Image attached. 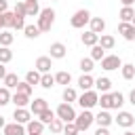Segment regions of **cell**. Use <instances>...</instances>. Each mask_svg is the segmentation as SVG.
I'll list each match as a JSON object with an SVG mask.
<instances>
[{
  "label": "cell",
  "instance_id": "6da1fadb",
  "mask_svg": "<svg viewBox=\"0 0 135 135\" xmlns=\"http://www.w3.org/2000/svg\"><path fill=\"white\" fill-rule=\"evenodd\" d=\"M53 23H55V11L53 8H42L40 11V15H38V30L40 32H49L51 27H53Z\"/></svg>",
  "mask_w": 135,
  "mask_h": 135
},
{
  "label": "cell",
  "instance_id": "7a4b0ae2",
  "mask_svg": "<svg viewBox=\"0 0 135 135\" xmlns=\"http://www.w3.org/2000/svg\"><path fill=\"white\" fill-rule=\"evenodd\" d=\"M89 21H91V13H89L86 8H80V11H76V13L72 15L70 25H72L74 30H82V27H84Z\"/></svg>",
  "mask_w": 135,
  "mask_h": 135
},
{
  "label": "cell",
  "instance_id": "3957f363",
  "mask_svg": "<svg viewBox=\"0 0 135 135\" xmlns=\"http://www.w3.org/2000/svg\"><path fill=\"white\" fill-rule=\"evenodd\" d=\"M97 101H99V93H97V91H84V93L78 97V103H80L82 110H91V108H95Z\"/></svg>",
  "mask_w": 135,
  "mask_h": 135
},
{
  "label": "cell",
  "instance_id": "277c9868",
  "mask_svg": "<svg viewBox=\"0 0 135 135\" xmlns=\"http://www.w3.org/2000/svg\"><path fill=\"white\" fill-rule=\"evenodd\" d=\"M55 114H57V118H61L63 122H74V120H76V116H78V114L74 112L72 103H65V101L57 105V112H55Z\"/></svg>",
  "mask_w": 135,
  "mask_h": 135
},
{
  "label": "cell",
  "instance_id": "5b68a950",
  "mask_svg": "<svg viewBox=\"0 0 135 135\" xmlns=\"http://www.w3.org/2000/svg\"><path fill=\"white\" fill-rule=\"evenodd\" d=\"M76 127H78V131H86V129H91V124L95 122V116L91 114V110H82L78 116H76Z\"/></svg>",
  "mask_w": 135,
  "mask_h": 135
},
{
  "label": "cell",
  "instance_id": "8992f818",
  "mask_svg": "<svg viewBox=\"0 0 135 135\" xmlns=\"http://www.w3.org/2000/svg\"><path fill=\"white\" fill-rule=\"evenodd\" d=\"M101 68H103L105 72H112V70L122 68V61H120L118 55H105V57L101 59Z\"/></svg>",
  "mask_w": 135,
  "mask_h": 135
},
{
  "label": "cell",
  "instance_id": "52a82bcc",
  "mask_svg": "<svg viewBox=\"0 0 135 135\" xmlns=\"http://www.w3.org/2000/svg\"><path fill=\"white\" fill-rule=\"evenodd\" d=\"M13 118H15V122H19V124H27V122L32 120V110H27V108H15Z\"/></svg>",
  "mask_w": 135,
  "mask_h": 135
},
{
  "label": "cell",
  "instance_id": "ba28073f",
  "mask_svg": "<svg viewBox=\"0 0 135 135\" xmlns=\"http://www.w3.org/2000/svg\"><path fill=\"white\" fill-rule=\"evenodd\" d=\"M114 120L118 122V127H124V129H129V127L135 124V116H133L131 112H118V116H116Z\"/></svg>",
  "mask_w": 135,
  "mask_h": 135
},
{
  "label": "cell",
  "instance_id": "9c48e42d",
  "mask_svg": "<svg viewBox=\"0 0 135 135\" xmlns=\"http://www.w3.org/2000/svg\"><path fill=\"white\" fill-rule=\"evenodd\" d=\"M118 34L124 38V40H135V27H133V23H122L120 21V25H118Z\"/></svg>",
  "mask_w": 135,
  "mask_h": 135
},
{
  "label": "cell",
  "instance_id": "30bf717a",
  "mask_svg": "<svg viewBox=\"0 0 135 135\" xmlns=\"http://www.w3.org/2000/svg\"><path fill=\"white\" fill-rule=\"evenodd\" d=\"M49 51H51V55H49L51 59H63L68 49H65V44H63V42H53Z\"/></svg>",
  "mask_w": 135,
  "mask_h": 135
},
{
  "label": "cell",
  "instance_id": "8fae6325",
  "mask_svg": "<svg viewBox=\"0 0 135 135\" xmlns=\"http://www.w3.org/2000/svg\"><path fill=\"white\" fill-rule=\"evenodd\" d=\"M34 68H36L40 74H49V72H51V68H53V61H51V57H38Z\"/></svg>",
  "mask_w": 135,
  "mask_h": 135
},
{
  "label": "cell",
  "instance_id": "7c38bea8",
  "mask_svg": "<svg viewBox=\"0 0 135 135\" xmlns=\"http://www.w3.org/2000/svg\"><path fill=\"white\" fill-rule=\"evenodd\" d=\"M25 131H27V135H42V131H44V122L32 118V120L25 124Z\"/></svg>",
  "mask_w": 135,
  "mask_h": 135
},
{
  "label": "cell",
  "instance_id": "4fadbf2b",
  "mask_svg": "<svg viewBox=\"0 0 135 135\" xmlns=\"http://www.w3.org/2000/svg\"><path fill=\"white\" fill-rule=\"evenodd\" d=\"M2 131H4V135H27L25 127L19 124V122H11V124H6Z\"/></svg>",
  "mask_w": 135,
  "mask_h": 135
},
{
  "label": "cell",
  "instance_id": "5bb4252c",
  "mask_svg": "<svg viewBox=\"0 0 135 135\" xmlns=\"http://www.w3.org/2000/svg\"><path fill=\"white\" fill-rule=\"evenodd\" d=\"M78 86H80L82 91H93V86H95V78H93L91 74H82V76L78 78Z\"/></svg>",
  "mask_w": 135,
  "mask_h": 135
},
{
  "label": "cell",
  "instance_id": "9a60e30c",
  "mask_svg": "<svg viewBox=\"0 0 135 135\" xmlns=\"http://www.w3.org/2000/svg\"><path fill=\"white\" fill-rule=\"evenodd\" d=\"M49 108V103H46V99H42V97H38V99H34L32 103H30V110H32V114H40V112H44Z\"/></svg>",
  "mask_w": 135,
  "mask_h": 135
},
{
  "label": "cell",
  "instance_id": "2e32d148",
  "mask_svg": "<svg viewBox=\"0 0 135 135\" xmlns=\"http://www.w3.org/2000/svg\"><path fill=\"white\" fill-rule=\"evenodd\" d=\"M95 122H97L99 127H110V124L114 122V118L110 116V112H108V110H101V112L95 116Z\"/></svg>",
  "mask_w": 135,
  "mask_h": 135
},
{
  "label": "cell",
  "instance_id": "e0dca14e",
  "mask_svg": "<svg viewBox=\"0 0 135 135\" xmlns=\"http://www.w3.org/2000/svg\"><path fill=\"white\" fill-rule=\"evenodd\" d=\"M89 25H91V32H95V34H103V30H105V21L101 17H91Z\"/></svg>",
  "mask_w": 135,
  "mask_h": 135
},
{
  "label": "cell",
  "instance_id": "ac0fdd59",
  "mask_svg": "<svg viewBox=\"0 0 135 135\" xmlns=\"http://www.w3.org/2000/svg\"><path fill=\"white\" fill-rule=\"evenodd\" d=\"M82 44L84 46H95V44H99V34H95V32H84L82 34Z\"/></svg>",
  "mask_w": 135,
  "mask_h": 135
},
{
  "label": "cell",
  "instance_id": "d6986e66",
  "mask_svg": "<svg viewBox=\"0 0 135 135\" xmlns=\"http://www.w3.org/2000/svg\"><path fill=\"white\" fill-rule=\"evenodd\" d=\"M118 17H120V21H122V23H131V21H133V17H135L133 6H122V8H120V13H118Z\"/></svg>",
  "mask_w": 135,
  "mask_h": 135
},
{
  "label": "cell",
  "instance_id": "ffe728a7",
  "mask_svg": "<svg viewBox=\"0 0 135 135\" xmlns=\"http://www.w3.org/2000/svg\"><path fill=\"white\" fill-rule=\"evenodd\" d=\"M95 86H97V91H99V93H108V91L112 89V80H110V78H105V76H99V78L95 80Z\"/></svg>",
  "mask_w": 135,
  "mask_h": 135
},
{
  "label": "cell",
  "instance_id": "44dd1931",
  "mask_svg": "<svg viewBox=\"0 0 135 135\" xmlns=\"http://www.w3.org/2000/svg\"><path fill=\"white\" fill-rule=\"evenodd\" d=\"M99 44H101V49H103V51H110V49H114L116 40H114V36H110V34H101Z\"/></svg>",
  "mask_w": 135,
  "mask_h": 135
},
{
  "label": "cell",
  "instance_id": "7402d4cb",
  "mask_svg": "<svg viewBox=\"0 0 135 135\" xmlns=\"http://www.w3.org/2000/svg\"><path fill=\"white\" fill-rule=\"evenodd\" d=\"M55 118H57V114H55L51 108H46L44 112H40V114H38V120H40V122H44V124H51Z\"/></svg>",
  "mask_w": 135,
  "mask_h": 135
},
{
  "label": "cell",
  "instance_id": "603a6c76",
  "mask_svg": "<svg viewBox=\"0 0 135 135\" xmlns=\"http://www.w3.org/2000/svg\"><path fill=\"white\" fill-rule=\"evenodd\" d=\"M120 72H122V78L124 80H133L135 78V65L133 63H122Z\"/></svg>",
  "mask_w": 135,
  "mask_h": 135
},
{
  "label": "cell",
  "instance_id": "cb8c5ba5",
  "mask_svg": "<svg viewBox=\"0 0 135 135\" xmlns=\"http://www.w3.org/2000/svg\"><path fill=\"white\" fill-rule=\"evenodd\" d=\"M40 78H42V74H40L38 70H30V72L25 74V82L32 84V86H34V84H40Z\"/></svg>",
  "mask_w": 135,
  "mask_h": 135
},
{
  "label": "cell",
  "instance_id": "d4e9b609",
  "mask_svg": "<svg viewBox=\"0 0 135 135\" xmlns=\"http://www.w3.org/2000/svg\"><path fill=\"white\" fill-rule=\"evenodd\" d=\"M11 101H13L17 108H25L27 103H32V101H30V95H21V93H15Z\"/></svg>",
  "mask_w": 135,
  "mask_h": 135
},
{
  "label": "cell",
  "instance_id": "484cf974",
  "mask_svg": "<svg viewBox=\"0 0 135 135\" xmlns=\"http://www.w3.org/2000/svg\"><path fill=\"white\" fill-rule=\"evenodd\" d=\"M63 101H65V103L78 101V93H76V89H72V86H65V89H63Z\"/></svg>",
  "mask_w": 135,
  "mask_h": 135
},
{
  "label": "cell",
  "instance_id": "4316f807",
  "mask_svg": "<svg viewBox=\"0 0 135 135\" xmlns=\"http://www.w3.org/2000/svg\"><path fill=\"white\" fill-rule=\"evenodd\" d=\"M97 103L101 105V110H110V108H114V103H112V93H101V97H99Z\"/></svg>",
  "mask_w": 135,
  "mask_h": 135
},
{
  "label": "cell",
  "instance_id": "83f0119b",
  "mask_svg": "<svg viewBox=\"0 0 135 135\" xmlns=\"http://www.w3.org/2000/svg\"><path fill=\"white\" fill-rule=\"evenodd\" d=\"M13 40H15V36L8 30H0V46H11Z\"/></svg>",
  "mask_w": 135,
  "mask_h": 135
},
{
  "label": "cell",
  "instance_id": "f1b7e54d",
  "mask_svg": "<svg viewBox=\"0 0 135 135\" xmlns=\"http://www.w3.org/2000/svg\"><path fill=\"white\" fill-rule=\"evenodd\" d=\"M103 57H105V51L101 49V44L91 46V59H93V61H101Z\"/></svg>",
  "mask_w": 135,
  "mask_h": 135
},
{
  "label": "cell",
  "instance_id": "f546056e",
  "mask_svg": "<svg viewBox=\"0 0 135 135\" xmlns=\"http://www.w3.org/2000/svg\"><path fill=\"white\" fill-rule=\"evenodd\" d=\"M55 82L68 86V84L72 82V74H70V72H57V74H55Z\"/></svg>",
  "mask_w": 135,
  "mask_h": 135
},
{
  "label": "cell",
  "instance_id": "4dcf8cb0",
  "mask_svg": "<svg viewBox=\"0 0 135 135\" xmlns=\"http://www.w3.org/2000/svg\"><path fill=\"white\" fill-rule=\"evenodd\" d=\"M57 82H55V76H51V72L49 74H42V78H40V86L42 89H51V86H55Z\"/></svg>",
  "mask_w": 135,
  "mask_h": 135
},
{
  "label": "cell",
  "instance_id": "1f68e13d",
  "mask_svg": "<svg viewBox=\"0 0 135 135\" xmlns=\"http://www.w3.org/2000/svg\"><path fill=\"white\" fill-rule=\"evenodd\" d=\"M15 13H11V11H6L4 15H2V21H4V30H8V27H15Z\"/></svg>",
  "mask_w": 135,
  "mask_h": 135
},
{
  "label": "cell",
  "instance_id": "d6a6232c",
  "mask_svg": "<svg viewBox=\"0 0 135 135\" xmlns=\"http://www.w3.org/2000/svg\"><path fill=\"white\" fill-rule=\"evenodd\" d=\"M2 82H4V86H6V89H17L19 78H17V74H6V78H4Z\"/></svg>",
  "mask_w": 135,
  "mask_h": 135
},
{
  "label": "cell",
  "instance_id": "836d02e7",
  "mask_svg": "<svg viewBox=\"0 0 135 135\" xmlns=\"http://www.w3.org/2000/svg\"><path fill=\"white\" fill-rule=\"evenodd\" d=\"M11 59H13V51H11L8 46H0V63L6 65Z\"/></svg>",
  "mask_w": 135,
  "mask_h": 135
},
{
  "label": "cell",
  "instance_id": "e575fe53",
  "mask_svg": "<svg viewBox=\"0 0 135 135\" xmlns=\"http://www.w3.org/2000/svg\"><path fill=\"white\" fill-rule=\"evenodd\" d=\"M23 34H25V38H38L40 36V30H38V25H25V30H23Z\"/></svg>",
  "mask_w": 135,
  "mask_h": 135
},
{
  "label": "cell",
  "instance_id": "d590c367",
  "mask_svg": "<svg viewBox=\"0 0 135 135\" xmlns=\"http://www.w3.org/2000/svg\"><path fill=\"white\" fill-rule=\"evenodd\" d=\"M93 63H95V61H93L91 57H82V59H80V70H82V74H89V72L93 70Z\"/></svg>",
  "mask_w": 135,
  "mask_h": 135
},
{
  "label": "cell",
  "instance_id": "8d00e7d4",
  "mask_svg": "<svg viewBox=\"0 0 135 135\" xmlns=\"http://www.w3.org/2000/svg\"><path fill=\"white\" fill-rule=\"evenodd\" d=\"M11 99H13V95H11V89L2 86V89H0V105H6V103H11Z\"/></svg>",
  "mask_w": 135,
  "mask_h": 135
},
{
  "label": "cell",
  "instance_id": "74e56055",
  "mask_svg": "<svg viewBox=\"0 0 135 135\" xmlns=\"http://www.w3.org/2000/svg\"><path fill=\"white\" fill-rule=\"evenodd\" d=\"M17 17H27V6H25V0L23 2H15V11H13Z\"/></svg>",
  "mask_w": 135,
  "mask_h": 135
},
{
  "label": "cell",
  "instance_id": "f35d334b",
  "mask_svg": "<svg viewBox=\"0 0 135 135\" xmlns=\"http://www.w3.org/2000/svg\"><path fill=\"white\" fill-rule=\"evenodd\" d=\"M32 89H34V86H32V84H27V82L23 80V82H19V84H17L15 93H21V95H32Z\"/></svg>",
  "mask_w": 135,
  "mask_h": 135
},
{
  "label": "cell",
  "instance_id": "ab89813d",
  "mask_svg": "<svg viewBox=\"0 0 135 135\" xmlns=\"http://www.w3.org/2000/svg\"><path fill=\"white\" fill-rule=\"evenodd\" d=\"M63 127H65V122L61 120V118H55L51 124H49V129H51V133H61L63 131Z\"/></svg>",
  "mask_w": 135,
  "mask_h": 135
},
{
  "label": "cell",
  "instance_id": "60d3db41",
  "mask_svg": "<svg viewBox=\"0 0 135 135\" xmlns=\"http://www.w3.org/2000/svg\"><path fill=\"white\" fill-rule=\"evenodd\" d=\"M25 6H27V17H36V15H40V6H38V2H25Z\"/></svg>",
  "mask_w": 135,
  "mask_h": 135
},
{
  "label": "cell",
  "instance_id": "b9f144b4",
  "mask_svg": "<svg viewBox=\"0 0 135 135\" xmlns=\"http://www.w3.org/2000/svg\"><path fill=\"white\" fill-rule=\"evenodd\" d=\"M63 133H65V135H78L80 131H78L76 122H65V127H63Z\"/></svg>",
  "mask_w": 135,
  "mask_h": 135
},
{
  "label": "cell",
  "instance_id": "7bdbcfd3",
  "mask_svg": "<svg viewBox=\"0 0 135 135\" xmlns=\"http://www.w3.org/2000/svg\"><path fill=\"white\" fill-rule=\"evenodd\" d=\"M112 103H114V108H116V110H118V108H122V103H124L122 93H112Z\"/></svg>",
  "mask_w": 135,
  "mask_h": 135
},
{
  "label": "cell",
  "instance_id": "ee69618b",
  "mask_svg": "<svg viewBox=\"0 0 135 135\" xmlns=\"http://www.w3.org/2000/svg\"><path fill=\"white\" fill-rule=\"evenodd\" d=\"M15 30H25V19L23 17H15Z\"/></svg>",
  "mask_w": 135,
  "mask_h": 135
},
{
  "label": "cell",
  "instance_id": "f6af8a7d",
  "mask_svg": "<svg viewBox=\"0 0 135 135\" xmlns=\"http://www.w3.org/2000/svg\"><path fill=\"white\" fill-rule=\"evenodd\" d=\"M6 11H8V2L6 0H0V15H4Z\"/></svg>",
  "mask_w": 135,
  "mask_h": 135
},
{
  "label": "cell",
  "instance_id": "bcb514c9",
  "mask_svg": "<svg viewBox=\"0 0 135 135\" xmlns=\"http://www.w3.org/2000/svg\"><path fill=\"white\" fill-rule=\"evenodd\" d=\"M95 135H110V131H108V127H99L95 131Z\"/></svg>",
  "mask_w": 135,
  "mask_h": 135
},
{
  "label": "cell",
  "instance_id": "7dc6e473",
  "mask_svg": "<svg viewBox=\"0 0 135 135\" xmlns=\"http://www.w3.org/2000/svg\"><path fill=\"white\" fill-rule=\"evenodd\" d=\"M6 74H8V72H6L4 63H0V80H4V78H6Z\"/></svg>",
  "mask_w": 135,
  "mask_h": 135
},
{
  "label": "cell",
  "instance_id": "c3c4849f",
  "mask_svg": "<svg viewBox=\"0 0 135 135\" xmlns=\"http://www.w3.org/2000/svg\"><path fill=\"white\" fill-rule=\"evenodd\" d=\"M129 101H131V103H133V105H135V89H133V91H131V93H129Z\"/></svg>",
  "mask_w": 135,
  "mask_h": 135
},
{
  "label": "cell",
  "instance_id": "681fc988",
  "mask_svg": "<svg viewBox=\"0 0 135 135\" xmlns=\"http://www.w3.org/2000/svg\"><path fill=\"white\" fill-rule=\"evenodd\" d=\"M120 2H122V6H131L135 0H120Z\"/></svg>",
  "mask_w": 135,
  "mask_h": 135
},
{
  "label": "cell",
  "instance_id": "f907efd6",
  "mask_svg": "<svg viewBox=\"0 0 135 135\" xmlns=\"http://www.w3.org/2000/svg\"><path fill=\"white\" fill-rule=\"evenodd\" d=\"M6 127V122H4V116H0V129H4Z\"/></svg>",
  "mask_w": 135,
  "mask_h": 135
},
{
  "label": "cell",
  "instance_id": "816d5d0a",
  "mask_svg": "<svg viewBox=\"0 0 135 135\" xmlns=\"http://www.w3.org/2000/svg\"><path fill=\"white\" fill-rule=\"evenodd\" d=\"M0 30H4V21H2V15H0Z\"/></svg>",
  "mask_w": 135,
  "mask_h": 135
},
{
  "label": "cell",
  "instance_id": "f5cc1de1",
  "mask_svg": "<svg viewBox=\"0 0 135 135\" xmlns=\"http://www.w3.org/2000/svg\"><path fill=\"white\" fill-rule=\"evenodd\" d=\"M122 135H135V133H131V131H124V133H122Z\"/></svg>",
  "mask_w": 135,
  "mask_h": 135
},
{
  "label": "cell",
  "instance_id": "db71d44e",
  "mask_svg": "<svg viewBox=\"0 0 135 135\" xmlns=\"http://www.w3.org/2000/svg\"><path fill=\"white\" fill-rule=\"evenodd\" d=\"M25 2H38V0H25Z\"/></svg>",
  "mask_w": 135,
  "mask_h": 135
},
{
  "label": "cell",
  "instance_id": "11a10c76",
  "mask_svg": "<svg viewBox=\"0 0 135 135\" xmlns=\"http://www.w3.org/2000/svg\"><path fill=\"white\" fill-rule=\"evenodd\" d=\"M131 23H133V27H135V17H133V21H131Z\"/></svg>",
  "mask_w": 135,
  "mask_h": 135
},
{
  "label": "cell",
  "instance_id": "9f6ffc18",
  "mask_svg": "<svg viewBox=\"0 0 135 135\" xmlns=\"http://www.w3.org/2000/svg\"><path fill=\"white\" fill-rule=\"evenodd\" d=\"M51 2H55V0H51Z\"/></svg>",
  "mask_w": 135,
  "mask_h": 135
}]
</instances>
